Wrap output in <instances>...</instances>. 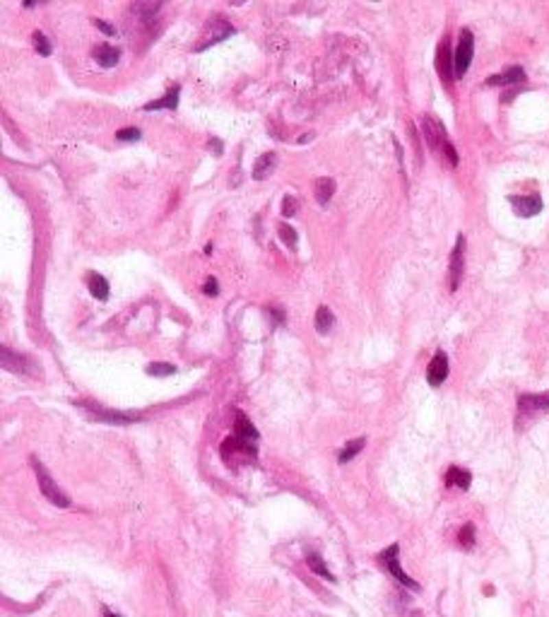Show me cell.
Segmentation results:
<instances>
[{"mask_svg": "<svg viewBox=\"0 0 549 617\" xmlns=\"http://www.w3.org/2000/svg\"><path fill=\"white\" fill-rule=\"evenodd\" d=\"M30 463H32V468H34V473H36V482H39L41 494H44V497L49 499V502L54 504V507H58V509H68V507H70L68 494H65L63 489L58 487V482H56V480L51 478L49 470L44 468V463H41V461L36 458V456H32Z\"/></svg>", "mask_w": 549, "mask_h": 617, "instance_id": "6da1fadb", "label": "cell"}, {"mask_svg": "<svg viewBox=\"0 0 549 617\" xmlns=\"http://www.w3.org/2000/svg\"><path fill=\"white\" fill-rule=\"evenodd\" d=\"M378 564H381V567L386 569V572L390 574L397 583H402L405 588H410V591H414V593L422 591V586H419V583L414 581L412 577H407L405 569L400 567V545L397 543H393L390 548H386L381 555H378Z\"/></svg>", "mask_w": 549, "mask_h": 617, "instance_id": "7a4b0ae2", "label": "cell"}, {"mask_svg": "<svg viewBox=\"0 0 549 617\" xmlns=\"http://www.w3.org/2000/svg\"><path fill=\"white\" fill-rule=\"evenodd\" d=\"M80 408H84L92 415V420L97 422H106V425H118V427H126L132 425V422H140L143 415L140 412H121V410H108L99 403H78Z\"/></svg>", "mask_w": 549, "mask_h": 617, "instance_id": "3957f363", "label": "cell"}, {"mask_svg": "<svg viewBox=\"0 0 549 617\" xmlns=\"http://www.w3.org/2000/svg\"><path fill=\"white\" fill-rule=\"evenodd\" d=\"M422 133H424V140H427V145L434 150V152H446V150L451 148V140H448L446 128H443L441 121L434 119V116L427 114L422 119Z\"/></svg>", "mask_w": 549, "mask_h": 617, "instance_id": "277c9868", "label": "cell"}, {"mask_svg": "<svg viewBox=\"0 0 549 617\" xmlns=\"http://www.w3.org/2000/svg\"><path fill=\"white\" fill-rule=\"evenodd\" d=\"M465 275V237L458 234L456 246L451 251V263H448V290L456 292Z\"/></svg>", "mask_w": 549, "mask_h": 617, "instance_id": "5b68a950", "label": "cell"}, {"mask_svg": "<svg viewBox=\"0 0 549 617\" xmlns=\"http://www.w3.org/2000/svg\"><path fill=\"white\" fill-rule=\"evenodd\" d=\"M549 410V391L547 393H525L518 398V422L533 420Z\"/></svg>", "mask_w": 549, "mask_h": 617, "instance_id": "8992f818", "label": "cell"}, {"mask_svg": "<svg viewBox=\"0 0 549 617\" xmlns=\"http://www.w3.org/2000/svg\"><path fill=\"white\" fill-rule=\"evenodd\" d=\"M255 444H250V441H244L239 439V436H229V439L222 441V458L226 461V463H236V461H246L255 458Z\"/></svg>", "mask_w": 549, "mask_h": 617, "instance_id": "52a82bcc", "label": "cell"}, {"mask_svg": "<svg viewBox=\"0 0 549 617\" xmlns=\"http://www.w3.org/2000/svg\"><path fill=\"white\" fill-rule=\"evenodd\" d=\"M472 56H475V36H472L470 30H463L460 39H458V49L453 54V58H456V78H463L467 73Z\"/></svg>", "mask_w": 549, "mask_h": 617, "instance_id": "ba28073f", "label": "cell"}, {"mask_svg": "<svg viewBox=\"0 0 549 617\" xmlns=\"http://www.w3.org/2000/svg\"><path fill=\"white\" fill-rule=\"evenodd\" d=\"M436 70L446 84L451 82V80H456V58H453V54H451V41L448 39H443L436 51Z\"/></svg>", "mask_w": 549, "mask_h": 617, "instance_id": "9c48e42d", "label": "cell"}, {"mask_svg": "<svg viewBox=\"0 0 549 617\" xmlns=\"http://www.w3.org/2000/svg\"><path fill=\"white\" fill-rule=\"evenodd\" d=\"M509 202L520 218H535L537 213H542V198L537 193H533V196H509Z\"/></svg>", "mask_w": 549, "mask_h": 617, "instance_id": "30bf717a", "label": "cell"}, {"mask_svg": "<svg viewBox=\"0 0 549 617\" xmlns=\"http://www.w3.org/2000/svg\"><path fill=\"white\" fill-rule=\"evenodd\" d=\"M0 357H3V366L8 371H17V374H34V362L30 357L20 355V352H12L10 347H3L0 350Z\"/></svg>", "mask_w": 549, "mask_h": 617, "instance_id": "8fae6325", "label": "cell"}, {"mask_svg": "<svg viewBox=\"0 0 549 617\" xmlns=\"http://www.w3.org/2000/svg\"><path fill=\"white\" fill-rule=\"evenodd\" d=\"M446 379H448V355L443 350H439L427 366V381H429V386L436 388V386H441Z\"/></svg>", "mask_w": 549, "mask_h": 617, "instance_id": "7c38bea8", "label": "cell"}, {"mask_svg": "<svg viewBox=\"0 0 549 617\" xmlns=\"http://www.w3.org/2000/svg\"><path fill=\"white\" fill-rule=\"evenodd\" d=\"M207 27H210V34H207V39H205V44L202 46H198V51H205L207 46H212V44H217V41H222V39H226V36H231V34H236V30L234 27L229 25V22L226 20H222V17H212L210 22H207Z\"/></svg>", "mask_w": 549, "mask_h": 617, "instance_id": "4fadbf2b", "label": "cell"}, {"mask_svg": "<svg viewBox=\"0 0 549 617\" xmlns=\"http://www.w3.org/2000/svg\"><path fill=\"white\" fill-rule=\"evenodd\" d=\"M523 80H525V70L520 68V65H513V68H506L504 73L487 78V84H489V87H506V84H518V82H523Z\"/></svg>", "mask_w": 549, "mask_h": 617, "instance_id": "5bb4252c", "label": "cell"}, {"mask_svg": "<svg viewBox=\"0 0 549 617\" xmlns=\"http://www.w3.org/2000/svg\"><path fill=\"white\" fill-rule=\"evenodd\" d=\"M178 94H181V87L178 84H174L172 89H169L167 94H164L162 99H154V102H148V104L143 106L145 111H159V109H176L178 106Z\"/></svg>", "mask_w": 549, "mask_h": 617, "instance_id": "9a60e30c", "label": "cell"}, {"mask_svg": "<svg viewBox=\"0 0 549 617\" xmlns=\"http://www.w3.org/2000/svg\"><path fill=\"white\" fill-rule=\"evenodd\" d=\"M234 436H239V439H244V441H250V444H253V441H258V436H260V434H258V430H255V427L250 425V420L244 415V412H241V410H236Z\"/></svg>", "mask_w": 549, "mask_h": 617, "instance_id": "2e32d148", "label": "cell"}, {"mask_svg": "<svg viewBox=\"0 0 549 617\" xmlns=\"http://www.w3.org/2000/svg\"><path fill=\"white\" fill-rule=\"evenodd\" d=\"M94 58H97V63L102 68H113L118 63V58H121V49H116L111 44H99L94 46Z\"/></svg>", "mask_w": 549, "mask_h": 617, "instance_id": "e0dca14e", "label": "cell"}, {"mask_svg": "<svg viewBox=\"0 0 549 617\" xmlns=\"http://www.w3.org/2000/svg\"><path fill=\"white\" fill-rule=\"evenodd\" d=\"M446 485L448 487H458V489H470L472 473L465 468H458V465H451L446 473Z\"/></svg>", "mask_w": 549, "mask_h": 617, "instance_id": "ac0fdd59", "label": "cell"}, {"mask_svg": "<svg viewBox=\"0 0 549 617\" xmlns=\"http://www.w3.org/2000/svg\"><path fill=\"white\" fill-rule=\"evenodd\" d=\"M274 164H277V154H274V152H265L263 157L255 159V164H253V178H258V181L268 178L270 174H272Z\"/></svg>", "mask_w": 549, "mask_h": 617, "instance_id": "d6986e66", "label": "cell"}, {"mask_svg": "<svg viewBox=\"0 0 549 617\" xmlns=\"http://www.w3.org/2000/svg\"><path fill=\"white\" fill-rule=\"evenodd\" d=\"M87 287H89V294H92L94 299H99V301L108 299V282H106V277H102L99 272H89Z\"/></svg>", "mask_w": 549, "mask_h": 617, "instance_id": "ffe728a7", "label": "cell"}, {"mask_svg": "<svg viewBox=\"0 0 549 617\" xmlns=\"http://www.w3.org/2000/svg\"><path fill=\"white\" fill-rule=\"evenodd\" d=\"M333 326H335L333 312H330L328 306H318V312H316V331H318L320 336H328V333L333 331Z\"/></svg>", "mask_w": 549, "mask_h": 617, "instance_id": "44dd1931", "label": "cell"}, {"mask_svg": "<svg viewBox=\"0 0 549 617\" xmlns=\"http://www.w3.org/2000/svg\"><path fill=\"white\" fill-rule=\"evenodd\" d=\"M314 191H316V200H318L320 205H328L330 198H333V193H335V181L330 176L318 178V181H316Z\"/></svg>", "mask_w": 549, "mask_h": 617, "instance_id": "7402d4cb", "label": "cell"}, {"mask_svg": "<svg viewBox=\"0 0 549 617\" xmlns=\"http://www.w3.org/2000/svg\"><path fill=\"white\" fill-rule=\"evenodd\" d=\"M306 564H309V569H311V572H314V574H318V577H323V579H328V581H333V583H335V577H333V574H330L328 564H325L323 559H320V555L309 552V555H306Z\"/></svg>", "mask_w": 549, "mask_h": 617, "instance_id": "603a6c76", "label": "cell"}, {"mask_svg": "<svg viewBox=\"0 0 549 617\" xmlns=\"http://www.w3.org/2000/svg\"><path fill=\"white\" fill-rule=\"evenodd\" d=\"M364 444H366V439H354V441H349V444H344V449L340 451L338 454V463H349V461L354 458V456L359 454V451L364 449Z\"/></svg>", "mask_w": 549, "mask_h": 617, "instance_id": "cb8c5ba5", "label": "cell"}, {"mask_svg": "<svg viewBox=\"0 0 549 617\" xmlns=\"http://www.w3.org/2000/svg\"><path fill=\"white\" fill-rule=\"evenodd\" d=\"M145 374L148 376H169V374H176V366L169 364V362H152V364H148V369H145Z\"/></svg>", "mask_w": 549, "mask_h": 617, "instance_id": "d4e9b609", "label": "cell"}, {"mask_svg": "<svg viewBox=\"0 0 549 617\" xmlns=\"http://www.w3.org/2000/svg\"><path fill=\"white\" fill-rule=\"evenodd\" d=\"M458 543H460V548H465V550L475 548V526H472V524L463 526L460 533H458Z\"/></svg>", "mask_w": 549, "mask_h": 617, "instance_id": "484cf974", "label": "cell"}, {"mask_svg": "<svg viewBox=\"0 0 549 617\" xmlns=\"http://www.w3.org/2000/svg\"><path fill=\"white\" fill-rule=\"evenodd\" d=\"M277 232H280V239L287 244V246H290V248H296V242H299V234H296L294 229L290 227V224H282V227L277 229Z\"/></svg>", "mask_w": 549, "mask_h": 617, "instance_id": "4316f807", "label": "cell"}, {"mask_svg": "<svg viewBox=\"0 0 549 617\" xmlns=\"http://www.w3.org/2000/svg\"><path fill=\"white\" fill-rule=\"evenodd\" d=\"M32 41H34V46H36V51H39V56H51V44H49V39H46V34L44 32H34V36H32Z\"/></svg>", "mask_w": 549, "mask_h": 617, "instance_id": "83f0119b", "label": "cell"}, {"mask_svg": "<svg viewBox=\"0 0 549 617\" xmlns=\"http://www.w3.org/2000/svg\"><path fill=\"white\" fill-rule=\"evenodd\" d=\"M296 213H299V200H296L294 196L282 198V215H285V218H294Z\"/></svg>", "mask_w": 549, "mask_h": 617, "instance_id": "f1b7e54d", "label": "cell"}, {"mask_svg": "<svg viewBox=\"0 0 549 617\" xmlns=\"http://www.w3.org/2000/svg\"><path fill=\"white\" fill-rule=\"evenodd\" d=\"M116 138L123 140V143H128V140H130V143H137V140L143 138V130L140 128H121L116 133Z\"/></svg>", "mask_w": 549, "mask_h": 617, "instance_id": "f546056e", "label": "cell"}, {"mask_svg": "<svg viewBox=\"0 0 549 617\" xmlns=\"http://www.w3.org/2000/svg\"><path fill=\"white\" fill-rule=\"evenodd\" d=\"M202 292H205V294H210V296L220 294V285H217L215 277H207V282H205V287H202Z\"/></svg>", "mask_w": 549, "mask_h": 617, "instance_id": "4dcf8cb0", "label": "cell"}, {"mask_svg": "<svg viewBox=\"0 0 549 617\" xmlns=\"http://www.w3.org/2000/svg\"><path fill=\"white\" fill-rule=\"evenodd\" d=\"M268 314L274 318V323H285V321H287V314L282 312L280 306H270V309H268Z\"/></svg>", "mask_w": 549, "mask_h": 617, "instance_id": "1f68e13d", "label": "cell"}, {"mask_svg": "<svg viewBox=\"0 0 549 617\" xmlns=\"http://www.w3.org/2000/svg\"><path fill=\"white\" fill-rule=\"evenodd\" d=\"M92 25L97 27V30H102L104 34H108V36H113V34H116V27H113V25H108V22H104V20H92Z\"/></svg>", "mask_w": 549, "mask_h": 617, "instance_id": "d6a6232c", "label": "cell"}, {"mask_svg": "<svg viewBox=\"0 0 549 617\" xmlns=\"http://www.w3.org/2000/svg\"><path fill=\"white\" fill-rule=\"evenodd\" d=\"M207 148L212 150V152L215 154H222V143L217 138H212V140H207Z\"/></svg>", "mask_w": 549, "mask_h": 617, "instance_id": "836d02e7", "label": "cell"}, {"mask_svg": "<svg viewBox=\"0 0 549 617\" xmlns=\"http://www.w3.org/2000/svg\"><path fill=\"white\" fill-rule=\"evenodd\" d=\"M102 612H104V617H121V615H116V612H111V610H108L106 605H102Z\"/></svg>", "mask_w": 549, "mask_h": 617, "instance_id": "e575fe53", "label": "cell"}]
</instances>
